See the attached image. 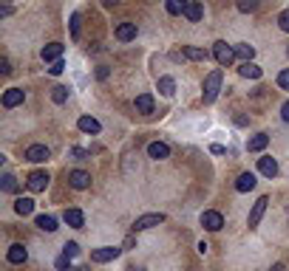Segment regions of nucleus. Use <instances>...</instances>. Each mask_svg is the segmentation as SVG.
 Listing matches in <instances>:
<instances>
[{"label": "nucleus", "mask_w": 289, "mask_h": 271, "mask_svg": "<svg viewBox=\"0 0 289 271\" xmlns=\"http://www.w3.org/2000/svg\"><path fill=\"white\" fill-rule=\"evenodd\" d=\"M221 79H224L221 68H215V71H210V73H207V79H204V90H202V99H204V105L215 102V96H218V90H221Z\"/></svg>", "instance_id": "obj_1"}, {"label": "nucleus", "mask_w": 289, "mask_h": 271, "mask_svg": "<svg viewBox=\"0 0 289 271\" xmlns=\"http://www.w3.org/2000/svg\"><path fill=\"white\" fill-rule=\"evenodd\" d=\"M213 57H215V62H218V65H230V62H233L238 54H235L233 45H227L224 40H218V42L213 45Z\"/></svg>", "instance_id": "obj_2"}, {"label": "nucleus", "mask_w": 289, "mask_h": 271, "mask_svg": "<svg viewBox=\"0 0 289 271\" xmlns=\"http://www.w3.org/2000/svg\"><path fill=\"white\" fill-rule=\"evenodd\" d=\"M159 223H165V215H162V212H150V215H142V217H136V223H134V232L153 229V226H159Z\"/></svg>", "instance_id": "obj_3"}, {"label": "nucleus", "mask_w": 289, "mask_h": 271, "mask_svg": "<svg viewBox=\"0 0 289 271\" xmlns=\"http://www.w3.org/2000/svg\"><path fill=\"white\" fill-rule=\"evenodd\" d=\"M119 254H122V249L102 246V249H94V252H91V260H94V263H111V260L119 257Z\"/></svg>", "instance_id": "obj_4"}, {"label": "nucleus", "mask_w": 289, "mask_h": 271, "mask_svg": "<svg viewBox=\"0 0 289 271\" xmlns=\"http://www.w3.org/2000/svg\"><path fill=\"white\" fill-rule=\"evenodd\" d=\"M202 226L207 232H218L224 226V217H221V212H213V209H207V212H202Z\"/></svg>", "instance_id": "obj_5"}, {"label": "nucleus", "mask_w": 289, "mask_h": 271, "mask_svg": "<svg viewBox=\"0 0 289 271\" xmlns=\"http://www.w3.org/2000/svg\"><path fill=\"white\" fill-rule=\"evenodd\" d=\"M26 187H29L31 192H43V189L49 187V173H43V169L31 173L29 178H26Z\"/></svg>", "instance_id": "obj_6"}, {"label": "nucleus", "mask_w": 289, "mask_h": 271, "mask_svg": "<svg viewBox=\"0 0 289 271\" xmlns=\"http://www.w3.org/2000/svg\"><path fill=\"white\" fill-rule=\"evenodd\" d=\"M49 158H51V153L46 144H31L29 150H26V161H31V164H43V161H49Z\"/></svg>", "instance_id": "obj_7"}, {"label": "nucleus", "mask_w": 289, "mask_h": 271, "mask_svg": "<svg viewBox=\"0 0 289 271\" xmlns=\"http://www.w3.org/2000/svg\"><path fill=\"white\" fill-rule=\"evenodd\" d=\"M62 51H65L62 42H49V45H43L40 57H43V62H57V60H62Z\"/></svg>", "instance_id": "obj_8"}, {"label": "nucleus", "mask_w": 289, "mask_h": 271, "mask_svg": "<svg viewBox=\"0 0 289 271\" xmlns=\"http://www.w3.org/2000/svg\"><path fill=\"white\" fill-rule=\"evenodd\" d=\"M23 99H26L23 88H9L3 93V108H17V105H23Z\"/></svg>", "instance_id": "obj_9"}, {"label": "nucleus", "mask_w": 289, "mask_h": 271, "mask_svg": "<svg viewBox=\"0 0 289 271\" xmlns=\"http://www.w3.org/2000/svg\"><path fill=\"white\" fill-rule=\"evenodd\" d=\"M266 204H270V198H258L255 201V206H252V212H250V229H255V226H258L261 223V217H264V212H266Z\"/></svg>", "instance_id": "obj_10"}, {"label": "nucleus", "mask_w": 289, "mask_h": 271, "mask_svg": "<svg viewBox=\"0 0 289 271\" xmlns=\"http://www.w3.org/2000/svg\"><path fill=\"white\" fill-rule=\"evenodd\" d=\"M68 181H71V187L74 189H88L91 187V175H88L85 169H74V173L68 175Z\"/></svg>", "instance_id": "obj_11"}, {"label": "nucleus", "mask_w": 289, "mask_h": 271, "mask_svg": "<svg viewBox=\"0 0 289 271\" xmlns=\"http://www.w3.org/2000/svg\"><path fill=\"white\" fill-rule=\"evenodd\" d=\"M6 260H9V263H14V265H20V263H26V260H29V252H26L23 243H14V246L9 249Z\"/></svg>", "instance_id": "obj_12"}, {"label": "nucleus", "mask_w": 289, "mask_h": 271, "mask_svg": "<svg viewBox=\"0 0 289 271\" xmlns=\"http://www.w3.org/2000/svg\"><path fill=\"white\" fill-rule=\"evenodd\" d=\"M117 40H119V42L136 40V23H119V26H117Z\"/></svg>", "instance_id": "obj_13"}, {"label": "nucleus", "mask_w": 289, "mask_h": 271, "mask_svg": "<svg viewBox=\"0 0 289 271\" xmlns=\"http://www.w3.org/2000/svg\"><path fill=\"white\" fill-rule=\"evenodd\" d=\"M258 169H261V175H266V178H275L278 175V161L270 158V156H264V158H258Z\"/></svg>", "instance_id": "obj_14"}, {"label": "nucleus", "mask_w": 289, "mask_h": 271, "mask_svg": "<svg viewBox=\"0 0 289 271\" xmlns=\"http://www.w3.org/2000/svg\"><path fill=\"white\" fill-rule=\"evenodd\" d=\"M77 127H80L82 133H91V136H97L102 127H99V121L94 119V116H80V121H77Z\"/></svg>", "instance_id": "obj_15"}, {"label": "nucleus", "mask_w": 289, "mask_h": 271, "mask_svg": "<svg viewBox=\"0 0 289 271\" xmlns=\"http://www.w3.org/2000/svg\"><path fill=\"white\" fill-rule=\"evenodd\" d=\"M255 184H258V181H255L252 173H241L238 181H235V189H238V192H250V189H255Z\"/></svg>", "instance_id": "obj_16"}, {"label": "nucleus", "mask_w": 289, "mask_h": 271, "mask_svg": "<svg viewBox=\"0 0 289 271\" xmlns=\"http://www.w3.org/2000/svg\"><path fill=\"white\" fill-rule=\"evenodd\" d=\"M148 156L156 158V161H162V158L170 156V147H167L165 141H153V144H148Z\"/></svg>", "instance_id": "obj_17"}, {"label": "nucleus", "mask_w": 289, "mask_h": 271, "mask_svg": "<svg viewBox=\"0 0 289 271\" xmlns=\"http://www.w3.org/2000/svg\"><path fill=\"white\" fill-rule=\"evenodd\" d=\"M65 223L68 226H74V229H82V226H85V215H82L80 209H65Z\"/></svg>", "instance_id": "obj_18"}, {"label": "nucleus", "mask_w": 289, "mask_h": 271, "mask_svg": "<svg viewBox=\"0 0 289 271\" xmlns=\"http://www.w3.org/2000/svg\"><path fill=\"white\" fill-rule=\"evenodd\" d=\"M136 113H153V96L150 93H139L136 96Z\"/></svg>", "instance_id": "obj_19"}, {"label": "nucleus", "mask_w": 289, "mask_h": 271, "mask_svg": "<svg viewBox=\"0 0 289 271\" xmlns=\"http://www.w3.org/2000/svg\"><path fill=\"white\" fill-rule=\"evenodd\" d=\"M266 144H270V136H266V133H258V136H252V139L247 141V150L250 153H261Z\"/></svg>", "instance_id": "obj_20"}, {"label": "nucleus", "mask_w": 289, "mask_h": 271, "mask_svg": "<svg viewBox=\"0 0 289 271\" xmlns=\"http://www.w3.org/2000/svg\"><path fill=\"white\" fill-rule=\"evenodd\" d=\"M185 17L190 20V23H198V20L204 17V9H202V3L190 0V3H187V9H185Z\"/></svg>", "instance_id": "obj_21"}, {"label": "nucleus", "mask_w": 289, "mask_h": 271, "mask_svg": "<svg viewBox=\"0 0 289 271\" xmlns=\"http://www.w3.org/2000/svg\"><path fill=\"white\" fill-rule=\"evenodd\" d=\"M182 54L187 57V60H196V62H207V51L204 48H196V45H185V51H182Z\"/></svg>", "instance_id": "obj_22"}, {"label": "nucleus", "mask_w": 289, "mask_h": 271, "mask_svg": "<svg viewBox=\"0 0 289 271\" xmlns=\"http://www.w3.org/2000/svg\"><path fill=\"white\" fill-rule=\"evenodd\" d=\"M238 73L244 79H261V68L255 65V62H244V65L238 68Z\"/></svg>", "instance_id": "obj_23"}, {"label": "nucleus", "mask_w": 289, "mask_h": 271, "mask_svg": "<svg viewBox=\"0 0 289 271\" xmlns=\"http://www.w3.org/2000/svg\"><path fill=\"white\" fill-rule=\"evenodd\" d=\"M159 93L162 96H173V93H176V79L173 77H162L159 79Z\"/></svg>", "instance_id": "obj_24"}, {"label": "nucleus", "mask_w": 289, "mask_h": 271, "mask_svg": "<svg viewBox=\"0 0 289 271\" xmlns=\"http://www.w3.org/2000/svg\"><path fill=\"white\" fill-rule=\"evenodd\" d=\"M14 212H17V215H31V212H34V201L31 198H17L14 201Z\"/></svg>", "instance_id": "obj_25"}, {"label": "nucleus", "mask_w": 289, "mask_h": 271, "mask_svg": "<svg viewBox=\"0 0 289 271\" xmlns=\"http://www.w3.org/2000/svg\"><path fill=\"white\" fill-rule=\"evenodd\" d=\"M235 54H238L244 62H252V57H255V48H252L250 42H238V45H235Z\"/></svg>", "instance_id": "obj_26"}, {"label": "nucleus", "mask_w": 289, "mask_h": 271, "mask_svg": "<svg viewBox=\"0 0 289 271\" xmlns=\"http://www.w3.org/2000/svg\"><path fill=\"white\" fill-rule=\"evenodd\" d=\"M34 223H37V229H43V232H57V220L51 215H40Z\"/></svg>", "instance_id": "obj_27"}, {"label": "nucleus", "mask_w": 289, "mask_h": 271, "mask_svg": "<svg viewBox=\"0 0 289 271\" xmlns=\"http://www.w3.org/2000/svg\"><path fill=\"white\" fill-rule=\"evenodd\" d=\"M187 3H190V0H167V3H165V6H167V14H185Z\"/></svg>", "instance_id": "obj_28"}, {"label": "nucleus", "mask_w": 289, "mask_h": 271, "mask_svg": "<svg viewBox=\"0 0 289 271\" xmlns=\"http://www.w3.org/2000/svg\"><path fill=\"white\" fill-rule=\"evenodd\" d=\"M0 187H3V192H17L20 184H17L14 175H3V178H0Z\"/></svg>", "instance_id": "obj_29"}, {"label": "nucleus", "mask_w": 289, "mask_h": 271, "mask_svg": "<svg viewBox=\"0 0 289 271\" xmlns=\"http://www.w3.org/2000/svg\"><path fill=\"white\" fill-rule=\"evenodd\" d=\"M68 93H71V90H68L65 85H57V88L51 90V99H54L57 105H62V102H68Z\"/></svg>", "instance_id": "obj_30"}, {"label": "nucleus", "mask_w": 289, "mask_h": 271, "mask_svg": "<svg viewBox=\"0 0 289 271\" xmlns=\"http://www.w3.org/2000/svg\"><path fill=\"white\" fill-rule=\"evenodd\" d=\"M235 6H238V12L250 14V12H255V9H258V0H238Z\"/></svg>", "instance_id": "obj_31"}, {"label": "nucleus", "mask_w": 289, "mask_h": 271, "mask_svg": "<svg viewBox=\"0 0 289 271\" xmlns=\"http://www.w3.org/2000/svg\"><path fill=\"white\" fill-rule=\"evenodd\" d=\"M62 254H65V257H71V260H74L77 254H80V246H77V243H65V246H62Z\"/></svg>", "instance_id": "obj_32"}, {"label": "nucleus", "mask_w": 289, "mask_h": 271, "mask_svg": "<svg viewBox=\"0 0 289 271\" xmlns=\"http://www.w3.org/2000/svg\"><path fill=\"white\" fill-rule=\"evenodd\" d=\"M278 88H281V90H289V68L278 73Z\"/></svg>", "instance_id": "obj_33"}, {"label": "nucleus", "mask_w": 289, "mask_h": 271, "mask_svg": "<svg viewBox=\"0 0 289 271\" xmlns=\"http://www.w3.org/2000/svg\"><path fill=\"white\" fill-rule=\"evenodd\" d=\"M278 26H281V31H286V34H289V9L278 14Z\"/></svg>", "instance_id": "obj_34"}, {"label": "nucleus", "mask_w": 289, "mask_h": 271, "mask_svg": "<svg viewBox=\"0 0 289 271\" xmlns=\"http://www.w3.org/2000/svg\"><path fill=\"white\" fill-rule=\"evenodd\" d=\"M71 37H80V14H71Z\"/></svg>", "instance_id": "obj_35"}, {"label": "nucleus", "mask_w": 289, "mask_h": 271, "mask_svg": "<svg viewBox=\"0 0 289 271\" xmlns=\"http://www.w3.org/2000/svg\"><path fill=\"white\" fill-rule=\"evenodd\" d=\"M62 71H65V62H62V60H57V62H51V68H49V73H54V77H57V73H62Z\"/></svg>", "instance_id": "obj_36"}, {"label": "nucleus", "mask_w": 289, "mask_h": 271, "mask_svg": "<svg viewBox=\"0 0 289 271\" xmlns=\"http://www.w3.org/2000/svg\"><path fill=\"white\" fill-rule=\"evenodd\" d=\"M68 265H71V257H65V254H62V257H57V268H60V271H65Z\"/></svg>", "instance_id": "obj_37"}, {"label": "nucleus", "mask_w": 289, "mask_h": 271, "mask_svg": "<svg viewBox=\"0 0 289 271\" xmlns=\"http://www.w3.org/2000/svg\"><path fill=\"white\" fill-rule=\"evenodd\" d=\"M71 156H74V158H80V161H82V158H88L91 153H88V150H82V147H74V150H71Z\"/></svg>", "instance_id": "obj_38"}, {"label": "nucleus", "mask_w": 289, "mask_h": 271, "mask_svg": "<svg viewBox=\"0 0 289 271\" xmlns=\"http://www.w3.org/2000/svg\"><path fill=\"white\" fill-rule=\"evenodd\" d=\"M281 119H283V121H289V102L281 108Z\"/></svg>", "instance_id": "obj_39"}, {"label": "nucleus", "mask_w": 289, "mask_h": 271, "mask_svg": "<svg viewBox=\"0 0 289 271\" xmlns=\"http://www.w3.org/2000/svg\"><path fill=\"white\" fill-rule=\"evenodd\" d=\"M12 68H9V60H0V73H9Z\"/></svg>", "instance_id": "obj_40"}, {"label": "nucleus", "mask_w": 289, "mask_h": 271, "mask_svg": "<svg viewBox=\"0 0 289 271\" xmlns=\"http://www.w3.org/2000/svg\"><path fill=\"white\" fill-rule=\"evenodd\" d=\"M134 243H136V237H134V235L125 237V249H134Z\"/></svg>", "instance_id": "obj_41"}, {"label": "nucleus", "mask_w": 289, "mask_h": 271, "mask_svg": "<svg viewBox=\"0 0 289 271\" xmlns=\"http://www.w3.org/2000/svg\"><path fill=\"white\" fill-rule=\"evenodd\" d=\"M270 271H286V265H283V263H275V265H272Z\"/></svg>", "instance_id": "obj_42"}, {"label": "nucleus", "mask_w": 289, "mask_h": 271, "mask_svg": "<svg viewBox=\"0 0 289 271\" xmlns=\"http://www.w3.org/2000/svg\"><path fill=\"white\" fill-rule=\"evenodd\" d=\"M105 6H114V3H119V0H102Z\"/></svg>", "instance_id": "obj_43"}, {"label": "nucleus", "mask_w": 289, "mask_h": 271, "mask_svg": "<svg viewBox=\"0 0 289 271\" xmlns=\"http://www.w3.org/2000/svg\"><path fill=\"white\" fill-rule=\"evenodd\" d=\"M74 271H88V265H77V268Z\"/></svg>", "instance_id": "obj_44"}, {"label": "nucleus", "mask_w": 289, "mask_h": 271, "mask_svg": "<svg viewBox=\"0 0 289 271\" xmlns=\"http://www.w3.org/2000/svg\"><path fill=\"white\" fill-rule=\"evenodd\" d=\"M128 271H142V268H136V265H130V268Z\"/></svg>", "instance_id": "obj_45"}, {"label": "nucleus", "mask_w": 289, "mask_h": 271, "mask_svg": "<svg viewBox=\"0 0 289 271\" xmlns=\"http://www.w3.org/2000/svg\"><path fill=\"white\" fill-rule=\"evenodd\" d=\"M286 54H289V48H286Z\"/></svg>", "instance_id": "obj_46"}]
</instances>
